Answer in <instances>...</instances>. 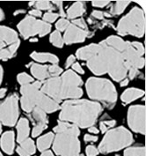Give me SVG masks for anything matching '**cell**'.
<instances>
[{
    "instance_id": "6da1fadb",
    "label": "cell",
    "mask_w": 146,
    "mask_h": 156,
    "mask_svg": "<svg viewBox=\"0 0 146 156\" xmlns=\"http://www.w3.org/2000/svg\"><path fill=\"white\" fill-rule=\"evenodd\" d=\"M125 44L124 40L114 35L99 43L98 53L102 60L106 73L114 80L120 82L127 78L129 73V68L122 55Z\"/></svg>"
},
{
    "instance_id": "7a4b0ae2",
    "label": "cell",
    "mask_w": 146,
    "mask_h": 156,
    "mask_svg": "<svg viewBox=\"0 0 146 156\" xmlns=\"http://www.w3.org/2000/svg\"><path fill=\"white\" fill-rule=\"evenodd\" d=\"M102 108L96 101L87 100L66 101L61 107L60 120L72 123L77 127L88 128L96 123Z\"/></svg>"
},
{
    "instance_id": "3957f363",
    "label": "cell",
    "mask_w": 146,
    "mask_h": 156,
    "mask_svg": "<svg viewBox=\"0 0 146 156\" xmlns=\"http://www.w3.org/2000/svg\"><path fill=\"white\" fill-rule=\"evenodd\" d=\"M81 78L73 71L68 70L61 76L50 78L42 83L41 90L49 98L59 103L65 99H78L83 95L80 87Z\"/></svg>"
},
{
    "instance_id": "277c9868",
    "label": "cell",
    "mask_w": 146,
    "mask_h": 156,
    "mask_svg": "<svg viewBox=\"0 0 146 156\" xmlns=\"http://www.w3.org/2000/svg\"><path fill=\"white\" fill-rule=\"evenodd\" d=\"M56 137L53 150L58 156H81L78 127L72 123L59 121L54 128Z\"/></svg>"
},
{
    "instance_id": "5b68a950",
    "label": "cell",
    "mask_w": 146,
    "mask_h": 156,
    "mask_svg": "<svg viewBox=\"0 0 146 156\" xmlns=\"http://www.w3.org/2000/svg\"><path fill=\"white\" fill-rule=\"evenodd\" d=\"M42 82L35 81L31 84L21 86L20 103L23 110L30 113L33 108H38L45 113H52L60 108L59 103L49 98L41 90Z\"/></svg>"
},
{
    "instance_id": "8992f818",
    "label": "cell",
    "mask_w": 146,
    "mask_h": 156,
    "mask_svg": "<svg viewBox=\"0 0 146 156\" xmlns=\"http://www.w3.org/2000/svg\"><path fill=\"white\" fill-rule=\"evenodd\" d=\"M86 91L90 98L101 101L108 108H113L116 102V89L108 80L89 78L86 82Z\"/></svg>"
},
{
    "instance_id": "52a82bcc",
    "label": "cell",
    "mask_w": 146,
    "mask_h": 156,
    "mask_svg": "<svg viewBox=\"0 0 146 156\" xmlns=\"http://www.w3.org/2000/svg\"><path fill=\"white\" fill-rule=\"evenodd\" d=\"M117 32L122 36L131 34L137 37H143L145 32L144 11L139 7H134L126 16L121 19L117 26Z\"/></svg>"
},
{
    "instance_id": "ba28073f",
    "label": "cell",
    "mask_w": 146,
    "mask_h": 156,
    "mask_svg": "<svg viewBox=\"0 0 146 156\" xmlns=\"http://www.w3.org/2000/svg\"><path fill=\"white\" fill-rule=\"evenodd\" d=\"M134 141L130 131L124 127L114 128L106 132L105 137L99 144V151L101 154H108L127 147Z\"/></svg>"
},
{
    "instance_id": "9c48e42d",
    "label": "cell",
    "mask_w": 146,
    "mask_h": 156,
    "mask_svg": "<svg viewBox=\"0 0 146 156\" xmlns=\"http://www.w3.org/2000/svg\"><path fill=\"white\" fill-rule=\"evenodd\" d=\"M18 29L25 39L37 34L43 37L50 32L51 25L32 16H26L18 24Z\"/></svg>"
},
{
    "instance_id": "30bf717a",
    "label": "cell",
    "mask_w": 146,
    "mask_h": 156,
    "mask_svg": "<svg viewBox=\"0 0 146 156\" xmlns=\"http://www.w3.org/2000/svg\"><path fill=\"white\" fill-rule=\"evenodd\" d=\"M19 117V97L13 94L0 103V122L7 125H15Z\"/></svg>"
},
{
    "instance_id": "8fae6325",
    "label": "cell",
    "mask_w": 146,
    "mask_h": 156,
    "mask_svg": "<svg viewBox=\"0 0 146 156\" xmlns=\"http://www.w3.org/2000/svg\"><path fill=\"white\" fill-rule=\"evenodd\" d=\"M90 32L87 29V26L84 19L74 20L68 26L64 35V42L66 44H73L77 42L84 41L88 37Z\"/></svg>"
},
{
    "instance_id": "7c38bea8",
    "label": "cell",
    "mask_w": 146,
    "mask_h": 156,
    "mask_svg": "<svg viewBox=\"0 0 146 156\" xmlns=\"http://www.w3.org/2000/svg\"><path fill=\"white\" fill-rule=\"evenodd\" d=\"M128 123L135 132L145 134V107L134 105L129 108Z\"/></svg>"
},
{
    "instance_id": "4fadbf2b",
    "label": "cell",
    "mask_w": 146,
    "mask_h": 156,
    "mask_svg": "<svg viewBox=\"0 0 146 156\" xmlns=\"http://www.w3.org/2000/svg\"><path fill=\"white\" fill-rule=\"evenodd\" d=\"M20 41L18 34L12 28L5 26H0V50L19 48Z\"/></svg>"
},
{
    "instance_id": "5bb4252c",
    "label": "cell",
    "mask_w": 146,
    "mask_h": 156,
    "mask_svg": "<svg viewBox=\"0 0 146 156\" xmlns=\"http://www.w3.org/2000/svg\"><path fill=\"white\" fill-rule=\"evenodd\" d=\"M28 115L33 123L32 136L37 137L48 127L49 118L47 116V113H45L43 110H41L38 108H35L30 113H28Z\"/></svg>"
},
{
    "instance_id": "9a60e30c",
    "label": "cell",
    "mask_w": 146,
    "mask_h": 156,
    "mask_svg": "<svg viewBox=\"0 0 146 156\" xmlns=\"http://www.w3.org/2000/svg\"><path fill=\"white\" fill-rule=\"evenodd\" d=\"M0 146L5 154H12L14 150V132L12 131L5 132L1 137Z\"/></svg>"
},
{
    "instance_id": "2e32d148",
    "label": "cell",
    "mask_w": 146,
    "mask_h": 156,
    "mask_svg": "<svg viewBox=\"0 0 146 156\" xmlns=\"http://www.w3.org/2000/svg\"><path fill=\"white\" fill-rule=\"evenodd\" d=\"M31 73L34 78H36L39 81L45 80L46 79L50 78L49 72V66L33 64L31 66Z\"/></svg>"
},
{
    "instance_id": "e0dca14e",
    "label": "cell",
    "mask_w": 146,
    "mask_h": 156,
    "mask_svg": "<svg viewBox=\"0 0 146 156\" xmlns=\"http://www.w3.org/2000/svg\"><path fill=\"white\" fill-rule=\"evenodd\" d=\"M17 152L20 156H31L35 153V146L34 142L31 139H26L17 147Z\"/></svg>"
},
{
    "instance_id": "ac0fdd59",
    "label": "cell",
    "mask_w": 146,
    "mask_h": 156,
    "mask_svg": "<svg viewBox=\"0 0 146 156\" xmlns=\"http://www.w3.org/2000/svg\"><path fill=\"white\" fill-rule=\"evenodd\" d=\"M17 140L19 143H21L22 141L27 139L29 135V124L28 121L26 118H20L17 124Z\"/></svg>"
},
{
    "instance_id": "d6986e66",
    "label": "cell",
    "mask_w": 146,
    "mask_h": 156,
    "mask_svg": "<svg viewBox=\"0 0 146 156\" xmlns=\"http://www.w3.org/2000/svg\"><path fill=\"white\" fill-rule=\"evenodd\" d=\"M144 94V92L141 89L138 88H129L127 90H125L123 92V94L121 96V100L123 103H130L131 101L137 100V99L142 97Z\"/></svg>"
},
{
    "instance_id": "ffe728a7",
    "label": "cell",
    "mask_w": 146,
    "mask_h": 156,
    "mask_svg": "<svg viewBox=\"0 0 146 156\" xmlns=\"http://www.w3.org/2000/svg\"><path fill=\"white\" fill-rule=\"evenodd\" d=\"M31 58L40 63H51L53 65H57L59 62V59L57 56L54 54H51V53L33 52L31 54Z\"/></svg>"
},
{
    "instance_id": "44dd1931",
    "label": "cell",
    "mask_w": 146,
    "mask_h": 156,
    "mask_svg": "<svg viewBox=\"0 0 146 156\" xmlns=\"http://www.w3.org/2000/svg\"><path fill=\"white\" fill-rule=\"evenodd\" d=\"M85 3L78 1V2L72 4V5L67 10L66 15L69 19L73 20V19H77L78 17L82 16V14L85 12Z\"/></svg>"
},
{
    "instance_id": "7402d4cb",
    "label": "cell",
    "mask_w": 146,
    "mask_h": 156,
    "mask_svg": "<svg viewBox=\"0 0 146 156\" xmlns=\"http://www.w3.org/2000/svg\"><path fill=\"white\" fill-rule=\"evenodd\" d=\"M55 138V135L53 132H49L43 136H41L39 140H37V147L38 149L41 151V152H44L46 151L48 148L51 146L53 140Z\"/></svg>"
},
{
    "instance_id": "603a6c76",
    "label": "cell",
    "mask_w": 146,
    "mask_h": 156,
    "mask_svg": "<svg viewBox=\"0 0 146 156\" xmlns=\"http://www.w3.org/2000/svg\"><path fill=\"white\" fill-rule=\"evenodd\" d=\"M130 1H117L116 3H114V5H112L108 16L119 15V14L122 13L125 8L130 5Z\"/></svg>"
},
{
    "instance_id": "cb8c5ba5",
    "label": "cell",
    "mask_w": 146,
    "mask_h": 156,
    "mask_svg": "<svg viewBox=\"0 0 146 156\" xmlns=\"http://www.w3.org/2000/svg\"><path fill=\"white\" fill-rule=\"evenodd\" d=\"M124 156H145L144 147H133L126 149Z\"/></svg>"
},
{
    "instance_id": "d4e9b609",
    "label": "cell",
    "mask_w": 146,
    "mask_h": 156,
    "mask_svg": "<svg viewBox=\"0 0 146 156\" xmlns=\"http://www.w3.org/2000/svg\"><path fill=\"white\" fill-rule=\"evenodd\" d=\"M49 41L54 46H56L57 48H62L64 46V39L62 37V34H61L60 32H58L57 30L51 34Z\"/></svg>"
},
{
    "instance_id": "484cf974",
    "label": "cell",
    "mask_w": 146,
    "mask_h": 156,
    "mask_svg": "<svg viewBox=\"0 0 146 156\" xmlns=\"http://www.w3.org/2000/svg\"><path fill=\"white\" fill-rule=\"evenodd\" d=\"M19 48L14 47L5 50H0V60H7L9 58H12L17 52V49Z\"/></svg>"
},
{
    "instance_id": "4316f807",
    "label": "cell",
    "mask_w": 146,
    "mask_h": 156,
    "mask_svg": "<svg viewBox=\"0 0 146 156\" xmlns=\"http://www.w3.org/2000/svg\"><path fill=\"white\" fill-rule=\"evenodd\" d=\"M34 6L37 10H49L52 11L54 10L55 6L53 5L52 3H50L49 1H37L34 3Z\"/></svg>"
},
{
    "instance_id": "83f0119b",
    "label": "cell",
    "mask_w": 146,
    "mask_h": 156,
    "mask_svg": "<svg viewBox=\"0 0 146 156\" xmlns=\"http://www.w3.org/2000/svg\"><path fill=\"white\" fill-rule=\"evenodd\" d=\"M18 82L19 83L20 85L24 86V85H27V84H31L33 82V79L31 76H29L28 74L26 73H20L18 75L17 77Z\"/></svg>"
},
{
    "instance_id": "f1b7e54d",
    "label": "cell",
    "mask_w": 146,
    "mask_h": 156,
    "mask_svg": "<svg viewBox=\"0 0 146 156\" xmlns=\"http://www.w3.org/2000/svg\"><path fill=\"white\" fill-rule=\"evenodd\" d=\"M115 123H116L115 120L102 121V122H100V123H99V128H100L101 132H103V133H105V132H108L109 129L113 128L114 125H115Z\"/></svg>"
},
{
    "instance_id": "f546056e",
    "label": "cell",
    "mask_w": 146,
    "mask_h": 156,
    "mask_svg": "<svg viewBox=\"0 0 146 156\" xmlns=\"http://www.w3.org/2000/svg\"><path fill=\"white\" fill-rule=\"evenodd\" d=\"M49 72L50 78H54V77L59 76L60 74L62 73L63 69L57 65H51V66H49Z\"/></svg>"
},
{
    "instance_id": "4dcf8cb0",
    "label": "cell",
    "mask_w": 146,
    "mask_h": 156,
    "mask_svg": "<svg viewBox=\"0 0 146 156\" xmlns=\"http://www.w3.org/2000/svg\"><path fill=\"white\" fill-rule=\"evenodd\" d=\"M70 25V22L68 20H66L64 18L59 20L56 24V27H57V31L58 32H62V31H65L68 27V26Z\"/></svg>"
},
{
    "instance_id": "1f68e13d",
    "label": "cell",
    "mask_w": 146,
    "mask_h": 156,
    "mask_svg": "<svg viewBox=\"0 0 146 156\" xmlns=\"http://www.w3.org/2000/svg\"><path fill=\"white\" fill-rule=\"evenodd\" d=\"M59 16V14L57 12H46L44 15H43V21L47 22V23H50V22H54L57 18Z\"/></svg>"
},
{
    "instance_id": "d6a6232c",
    "label": "cell",
    "mask_w": 146,
    "mask_h": 156,
    "mask_svg": "<svg viewBox=\"0 0 146 156\" xmlns=\"http://www.w3.org/2000/svg\"><path fill=\"white\" fill-rule=\"evenodd\" d=\"M53 5L54 6H56L57 7V9L59 10V16H65V13L64 12V9H63V6H64V4H63V2L62 1H54L53 3Z\"/></svg>"
},
{
    "instance_id": "836d02e7",
    "label": "cell",
    "mask_w": 146,
    "mask_h": 156,
    "mask_svg": "<svg viewBox=\"0 0 146 156\" xmlns=\"http://www.w3.org/2000/svg\"><path fill=\"white\" fill-rule=\"evenodd\" d=\"M99 153V150L94 146H88L86 147V154L87 156H96Z\"/></svg>"
},
{
    "instance_id": "e575fe53",
    "label": "cell",
    "mask_w": 146,
    "mask_h": 156,
    "mask_svg": "<svg viewBox=\"0 0 146 156\" xmlns=\"http://www.w3.org/2000/svg\"><path fill=\"white\" fill-rule=\"evenodd\" d=\"M110 2L109 1H93L92 5L94 7H105Z\"/></svg>"
},
{
    "instance_id": "d590c367",
    "label": "cell",
    "mask_w": 146,
    "mask_h": 156,
    "mask_svg": "<svg viewBox=\"0 0 146 156\" xmlns=\"http://www.w3.org/2000/svg\"><path fill=\"white\" fill-rule=\"evenodd\" d=\"M104 15H105V13L103 12L97 11V10H95V11H93L92 12V16L95 18V19H97V20H102L104 18Z\"/></svg>"
},
{
    "instance_id": "8d00e7d4",
    "label": "cell",
    "mask_w": 146,
    "mask_h": 156,
    "mask_svg": "<svg viewBox=\"0 0 146 156\" xmlns=\"http://www.w3.org/2000/svg\"><path fill=\"white\" fill-rule=\"evenodd\" d=\"M72 69L75 71V72H77L78 73H80V74L85 73L84 69L82 68L81 66H80L78 63H74V64L72 65Z\"/></svg>"
},
{
    "instance_id": "74e56055",
    "label": "cell",
    "mask_w": 146,
    "mask_h": 156,
    "mask_svg": "<svg viewBox=\"0 0 146 156\" xmlns=\"http://www.w3.org/2000/svg\"><path fill=\"white\" fill-rule=\"evenodd\" d=\"M75 61H76V58H75V56L71 55L70 57H68L67 60H66L65 67H66V68H68V67H70L71 66H72L73 64L75 63Z\"/></svg>"
},
{
    "instance_id": "f35d334b",
    "label": "cell",
    "mask_w": 146,
    "mask_h": 156,
    "mask_svg": "<svg viewBox=\"0 0 146 156\" xmlns=\"http://www.w3.org/2000/svg\"><path fill=\"white\" fill-rule=\"evenodd\" d=\"M98 140L97 136H94V135H89V134H86L85 136V142H96Z\"/></svg>"
},
{
    "instance_id": "ab89813d",
    "label": "cell",
    "mask_w": 146,
    "mask_h": 156,
    "mask_svg": "<svg viewBox=\"0 0 146 156\" xmlns=\"http://www.w3.org/2000/svg\"><path fill=\"white\" fill-rule=\"evenodd\" d=\"M29 14L32 17H33V18H35V17H41V11L37 10V9H33V10H31V11L29 12Z\"/></svg>"
},
{
    "instance_id": "60d3db41",
    "label": "cell",
    "mask_w": 146,
    "mask_h": 156,
    "mask_svg": "<svg viewBox=\"0 0 146 156\" xmlns=\"http://www.w3.org/2000/svg\"><path fill=\"white\" fill-rule=\"evenodd\" d=\"M6 88H0V99L4 98L6 94Z\"/></svg>"
},
{
    "instance_id": "b9f144b4",
    "label": "cell",
    "mask_w": 146,
    "mask_h": 156,
    "mask_svg": "<svg viewBox=\"0 0 146 156\" xmlns=\"http://www.w3.org/2000/svg\"><path fill=\"white\" fill-rule=\"evenodd\" d=\"M89 132L93 133V134H98V133H99V130H98V128H96V127L92 126V127H90L89 128Z\"/></svg>"
},
{
    "instance_id": "7bdbcfd3",
    "label": "cell",
    "mask_w": 146,
    "mask_h": 156,
    "mask_svg": "<svg viewBox=\"0 0 146 156\" xmlns=\"http://www.w3.org/2000/svg\"><path fill=\"white\" fill-rule=\"evenodd\" d=\"M129 81H130V80H129L128 78L122 80V81H121V87H125V86H127V85L129 84Z\"/></svg>"
},
{
    "instance_id": "ee69618b",
    "label": "cell",
    "mask_w": 146,
    "mask_h": 156,
    "mask_svg": "<svg viewBox=\"0 0 146 156\" xmlns=\"http://www.w3.org/2000/svg\"><path fill=\"white\" fill-rule=\"evenodd\" d=\"M41 156H54L53 153L50 152V151H44L42 154H41Z\"/></svg>"
},
{
    "instance_id": "f6af8a7d",
    "label": "cell",
    "mask_w": 146,
    "mask_h": 156,
    "mask_svg": "<svg viewBox=\"0 0 146 156\" xmlns=\"http://www.w3.org/2000/svg\"><path fill=\"white\" fill-rule=\"evenodd\" d=\"M2 80H3V68L0 66V84L2 82Z\"/></svg>"
},
{
    "instance_id": "bcb514c9",
    "label": "cell",
    "mask_w": 146,
    "mask_h": 156,
    "mask_svg": "<svg viewBox=\"0 0 146 156\" xmlns=\"http://www.w3.org/2000/svg\"><path fill=\"white\" fill-rule=\"evenodd\" d=\"M24 10H18V11H16V12H14V15H17V14H19V13H24Z\"/></svg>"
},
{
    "instance_id": "7dc6e473",
    "label": "cell",
    "mask_w": 146,
    "mask_h": 156,
    "mask_svg": "<svg viewBox=\"0 0 146 156\" xmlns=\"http://www.w3.org/2000/svg\"><path fill=\"white\" fill-rule=\"evenodd\" d=\"M3 19H4V12H3L2 9L0 8V21H1Z\"/></svg>"
},
{
    "instance_id": "c3c4849f",
    "label": "cell",
    "mask_w": 146,
    "mask_h": 156,
    "mask_svg": "<svg viewBox=\"0 0 146 156\" xmlns=\"http://www.w3.org/2000/svg\"><path fill=\"white\" fill-rule=\"evenodd\" d=\"M30 41H32V42H33V41H38V39L37 38H31Z\"/></svg>"
},
{
    "instance_id": "681fc988",
    "label": "cell",
    "mask_w": 146,
    "mask_h": 156,
    "mask_svg": "<svg viewBox=\"0 0 146 156\" xmlns=\"http://www.w3.org/2000/svg\"><path fill=\"white\" fill-rule=\"evenodd\" d=\"M2 132V128H1V123H0V133Z\"/></svg>"
},
{
    "instance_id": "f907efd6",
    "label": "cell",
    "mask_w": 146,
    "mask_h": 156,
    "mask_svg": "<svg viewBox=\"0 0 146 156\" xmlns=\"http://www.w3.org/2000/svg\"><path fill=\"white\" fill-rule=\"evenodd\" d=\"M0 156H2V154H1V153H0Z\"/></svg>"
},
{
    "instance_id": "816d5d0a",
    "label": "cell",
    "mask_w": 146,
    "mask_h": 156,
    "mask_svg": "<svg viewBox=\"0 0 146 156\" xmlns=\"http://www.w3.org/2000/svg\"><path fill=\"white\" fill-rule=\"evenodd\" d=\"M115 156H118V155H115Z\"/></svg>"
}]
</instances>
